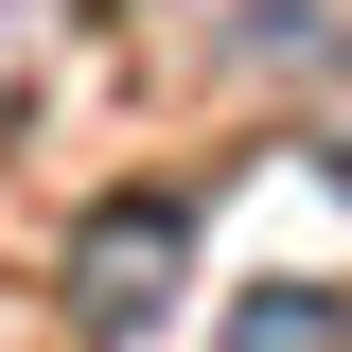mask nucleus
<instances>
[{
  "label": "nucleus",
  "instance_id": "obj_1",
  "mask_svg": "<svg viewBox=\"0 0 352 352\" xmlns=\"http://www.w3.org/2000/svg\"><path fill=\"white\" fill-rule=\"evenodd\" d=\"M176 264H194V212H176V194H106V212L71 229V317L88 335H159Z\"/></svg>",
  "mask_w": 352,
  "mask_h": 352
},
{
  "label": "nucleus",
  "instance_id": "obj_2",
  "mask_svg": "<svg viewBox=\"0 0 352 352\" xmlns=\"http://www.w3.org/2000/svg\"><path fill=\"white\" fill-rule=\"evenodd\" d=\"M212 352H352V300L335 282H247V300L212 317Z\"/></svg>",
  "mask_w": 352,
  "mask_h": 352
},
{
  "label": "nucleus",
  "instance_id": "obj_3",
  "mask_svg": "<svg viewBox=\"0 0 352 352\" xmlns=\"http://www.w3.org/2000/svg\"><path fill=\"white\" fill-rule=\"evenodd\" d=\"M0 88H18V36H0Z\"/></svg>",
  "mask_w": 352,
  "mask_h": 352
},
{
  "label": "nucleus",
  "instance_id": "obj_4",
  "mask_svg": "<svg viewBox=\"0 0 352 352\" xmlns=\"http://www.w3.org/2000/svg\"><path fill=\"white\" fill-rule=\"evenodd\" d=\"M317 18H335V36H352V0H317Z\"/></svg>",
  "mask_w": 352,
  "mask_h": 352
}]
</instances>
